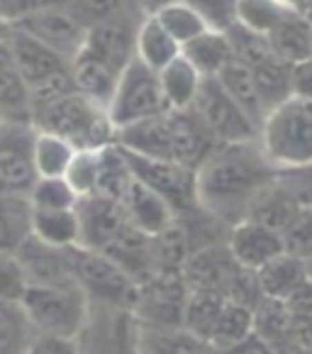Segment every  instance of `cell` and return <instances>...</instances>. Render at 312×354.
Masks as SVG:
<instances>
[{"label":"cell","mask_w":312,"mask_h":354,"mask_svg":"<svg viewBox=\"0 0 312 354\" xmlns=\"http://www.w3.org/2000/svg\"><path fill=\"white\" fill-rule=\"evenodd\" d=\"M71 76L78 93L88 95L90 100L108 108L110 98L115 93V86H117V78H120V71L81 49L71 59Z\"/></svg>","instance_id":"484cf974"},{"label":"cell","mask_w":312,"mask_h":354,"mask_svg":"<svg viewBox=\"0 0 312 354\" xmlns=\"http://www.w3.org/2000/svg\"><path fill=\"white\" fill-rule=\"evenodd\" d=\"M61 3H66V0H0V22L12 27L35 12L61 6Z\"/></svg>","instance_id":"681fc988"},{"label":"cell","mask_w":312,"mask_h":354,"mask_svg":"<svg viewBox=\"0 0 312 354\" xmlns=\"http://www.w3.org/2000/svg\"><path fill=\"white\" fill-rule=\"evenodd\" d=\"M32 234V205L27 196L0 193V252L15 254Z\"/></svg>","instance_id":"836d02e7"},{"label":"cell","mask_w":312,"mask_h":354,"mask_svg":"<svg viewBox=\"0 0 312 354\" xmlns=\"http://www.w3.org/2000/svg\"><path fill=\"white\" fill-rule=\"evenodd\" d=\"M186 281L181 271H159L144 283H139L137 303L132 308L139 325L156 330H176L183 328V313L188 303Z\"/></svg>","instance_id":"9c48e42d"},{"label":"cell","mask_w":312,"mask_h":354,"mask_svg":"<svg viewBox=\"0 0 312 354\" xmlns=\"http://www.w3.org/2000/svg\"><path fill=\"white\" fill-rule=\"evenodd\" d=\"M213 30L227 32L237 22V0H188Z\"/></svg>","instance_id":"c3c4849f"},{"label":"cell","mask_w":312,"mask_h":354,"mask_svg":"<svg viewBox=\"0 0 312 354\" xmlns=\"http://www.w3.org/2000/svg\"><path fill=\"white\" fill-rule=\"evenodd\" d=\"M27 198L35 210H68L76 208L81 196L64 176H39Z\"/></svg>","instance_id":"b9f144b4"},{"label":"cell","mask_w":312,"mask_h":354,"mask_svg":"<svg viewBox=\"0 0 312 354\" xmlns=\"http://www.w3.org/2000/svg\"><path fill=\"white\" fill-rule=\"evenodd\" d=\"M151 12H154L156 20L164 25V30L181 44V49H183V44H188L191 39L203 35L205 30H210L205 17L200 15L188 0H164V3H159Z\"/></svg>","instance_id":"74e56055"},{"label":"cell","mask_w":312,"mask_h":354,"mask_svg":"<svg viewBox=\"0 0 312 354\" xmlns=\"http://www.w3.org/2000/svg\"><path fill=\"white\" fill-rule=\"evenodd\" d=\"M193 252L191 234L186 225L176 220L164 232L154 234V257H156V274L159 271H181L186 259Z\"/></svg>","instance_id":"60d3db41"},{"label":"cell","mask_w":312,"mask_h":354,"mask_svg":"<svg viewBox=\"0 0 312 354\" xmlns=\"http://www.w3.org/2000/svg\"><path fill=\"white\" fill-rule=\"evenodd\" d=\"M291 10L278 0H237V22L259 35H269Z\"/></svg>","instance_id":"7bdbcfd3"},{"label":"cell","mask_w":312,"mask_h":354,"mask_svg":"<svg viewBox=\"0 0 312 354\" xmlns=\"http://www.w3.org/2000/svg\"><path fill=\"white\" fill-rule=\"evenodd\" d=\"M0 120L35 125L30 86L12 59L8 37L0 42Z\"/></svg>","instance_id":"7402d4cb"},{"label":"cell","mask_w":312,"mask_h":354,"mask_svg":"<svg viewBox=\"0 0 312 354\" xmlns=\"http://www.w3.org/2000/svg\"><path fill=\"white\" fill-rule=\"evenodd\" d=\"M191 113L198 118L205 132L217 145L259 140V125L234 103V98L224 91L217 76H203L198 95L191 105Z\"/></svg>","instance_id":"ba28073f"},{"label":"cell","mask_w":312,"mask_h":354,"mask_svg":"<svg viewBox=\"0 0 312 354\" xmlns=\"http://www.w3.org/2000/svg\"><path fill=\"white\" fill-rule=\"evenodd\" d=\"M8 47H10L12 59H15L17 68H20L22 78L27 81L30 88H35L37 84H42L47 78L71 68V62L66 57L49 49L47 44H42L39 39L27 35L20 27H10L8 30Z\"/></svg>","instance_id":"ac0fdd59"},{"label":"cell","mask_w":312,"mask_h":354,"mask_svg":"<svg viewBox=\"0 0 312 354\" xmlns=\"http://www.w3.org/2000/svg\"><path fill=\"white\" fill-rule=\"evenodd\" d=\"M27 354H78V344H76V339L37 335Z\"/></svg>","instance_id":"816d5d0a"},{"label":"cell","mask_w":312,"mask_h":354,"mask_svg":"<svg viewBox=\"0 0 312 354\" xmlns=\"http://www.w3.org/2000/svg\"><path fill=\"white\" fill-rule=\"evenodd\" d=\"M35 125L0 122V193L30 196L39 176L35 169Z\"/></svg>","instance_id":"4fadbf2b"},{"label":"cell","mask_w":312,"mask_h":354,"mask_svg":"<svg viewBox=\"0 0 312 354\" xmlns=\"http://www.w3.org/2000/svg\"><path fill=\"white\" fill-rule=\"evenodd\" d=\"M224 301H227V296H220V293H191L186 303V313H183V328L210 344Z\"/></svg>","instance_id":"ab89813d"},{"label":"cell","mask_w":312,"mask_h":354,"mask_svg":"<svg viewBox=\"0 0 312 354\" xmlns=\"http://www.w3.org/2000/svg\"><path fill=\"white\" fill-rule=\"evenodd\" d=\"M122 208H125L127 223L135 225L137 230L146 234H159L173 225L178 220L176 210L171 208L164 196L149 188L146 183H142L139 178L132 181V186L127 188L125 198H122Z\"/></svg>","instance_id":"44dd1931"},{"label":"cell","mask_w":312,"mask_h":354,"mask_svg":"<svg viewBox=\"0 0 312 354\" xmlns=\"http://www.w3.org/2000/svg\"><path fill=\"white\" fill-rule=\"evenodd\" d=\"M178 54H181V44L164 30L154 12H144L137 30V59H142L154 71H162Z\"/></svg>","instance_id":"83f0119b"},{"label":"cell","mask_w":312,"mask_h":354,"mask_svg":"<svg viewBox=\"0 0 312 354\" xmlns=\"http://www.w3.org/2000/svg\"><path fill=\"white\" fill-rule=\"evenodd\" d=\"M32 237L52 247H78L81 227H78L76 208L68 210H35L32 208Z\"/></svg>","instance_id":"d6a6232c"},{"label":"cell","mask_w":312,"mask_h":354,"mask_svg":"<svg viewBox=\"0 0 312 354\" xmlns=\"http://www.w3.org/2000/svg\"><path fill=\"white\" fill-rule=\"evenodd\" d=\"M293 95L312 100V59L293 64Z\"/></svg>","instance_id":"f5cc1de1"},{"label":"cell","mask_w":312,"mask_h":354,"mask_svg":"<svg viewBox=\"0 0 312 354\" xmlns=\"http://www.w3.org/2000/svg\"><path fill=\"white\" fill-rule=\"evenodd\" d=\"M105 254L115 264L125 269L137 283H144L156 274V257H154V234H146L127 223L122 232L105 247Z\"/></svg>","instance_id":"ffe728a7"},{"label":"cell","mask_w":312,"mask_h":354,"mask_svg":"<svg viewBox=\"0 0 312 354\" xmlns=\"http://www.w3.org/2000/svg\"><path fill=\"white\" fill-rule=\"evenodd\" d=\"M76 344L78 354H139V320L125 308L90 306Z\"/></svg>","instance_id":"30bf717a"},{"label":"cell","mask_w":312,"mask_h":354,"mask_svg":"<svg viewBox=\"0 0 312 354\" xmlns=\"http://www.w3.org/2000/svg\"><path fill=\"white\" fill-rule=\"evenodd\" d=\"M278 3H283V6L293 8V10H300L302 8V0H278Z\"/></svg>","instance_id":"db71d44e"},{"label":"cell","mask_w":312,"mask_h":354,"mask_svg":"<svg viewBox=\"0 0 312 354\" xmlns=\"http://www.w3.org/2000/svg\"><path fill=\"white\" fill-rule=\"evenodd\" d=\"M249 68L254 73L256 88H259L266 110H273L293 95V64L283 62L273 54Z\"/></svg>","instance_id":"d590c367"},{"label":"cell","mask_w":312,"mask_h":354,"mask_svg":"<svg viewBox=\"0 0 312 354\" xmlns=\"http://www.w3.org/2000/svg\"><path fill=\"white\" fill-rule=\"evenodd\" d=\"M166 110L171 108L164 98L159 71L149 68L142 59L135 57L120 71L115 93L108 105V115L110 122L115 125V132L139 120H146V118L162 115Z\"/></svg>","instance_id":"8992f818"},{"label":"cell","mask_w":312,"mask_h":354,"mask_svg":"<svg viewBox=\"0 0 312 354\" xmlns=\"http://www.w3.org/2000/svg\"><path fill=\"white\" fill-rule=\"evenodd\" d=\"M76 213L78 227H81L78 247H84V250L103 252L127 225V215L120 201L95 196V193L78 201Z\"/></svg>","instance_id":"2e32d148"},{"label":"cell","mask_w":312,"mask_h":354,"mask_svg":"<svg viewBox=\"0 0 312 354\" xmlns=\"http://www.w3.org/2000/svg\"><path fill=\"white\" fill-rule=\"evenodd\" d=\"M37 330L20 301H0V354H27Z\"/></svg>","instance_id":"8d00e7d4"},{"label":"cell","mask_w":312,"mask_h":354,"mask_svg":"<svg viewBox=\"0 0 312 354\" xmlns=\"http://www.w3.org/2000/svg\"><path fill=\"white\" fill-rule=\"evenodd\" d=\"M0 122H3V120H0Z\"/></svg>","instance_id":"6f0895ef"},{"label":"cell","mask_w":312,"mask_h":354,"mask_svg":"<svg viewBox=\"0 0 312 354\" xmlns=\"http://www.w3.org/2000/svg\"><path fill=\"white\" fill-rule=\"evenodd\" d=\"M305 266H307V279H310V281H312V257L305 261Z\"/></svg>","instance_id":"9f6ffc18"},{"label":"cell","mask_w":312,"mask_h":354,"mask_svg":"<svg viewBox=\"0 0 312 354\" xmlns=\"http://www.w3.org/2000/svg\"><path fill=\"white\" fill-rule=\"evenodd\" d=\"M66 6L86 27L110 20L115 15H122V12L137 10L135 0H66Z\"/></svg>","instance_id":"bcb514c9"},{"label":"cell","mask_w":312,"mask_h":354,"mask_svg":"<svg viewBox=\"0 0 312 354\" xmlns=\"http://www.w3.org/2000/svg\"><path fill=\"white\" fill-rule=\"evenodd\" d=\"M293 333H295V318L288 303L278 298H261L259 306L254 308L256 337L264 339L269 347H286V344H295Z\"/></svg>","instance_id":"f1b7e54d"},{"label":"cell","mask_w":312,"mask_h":354,"mask_svg":"<svg viewBox=\"0 0 312 354\" xmlns=\"http://www.w3.org/2000/svg\"><path fill=\"white\" fill-rule=\"evenodd\" d=\"M298 210H300V201L281 181V176H276L254 196L244 220H254V223H261L266 227H273L281 232Z\"/></svg>","instance_id":"603a6c76"},{"label":"cell","mask_w":312,"mask_h":354,"mask_svg":"<svg viewBox=\"0 0 312 354\" xmlns=\"http://www.w3.org/2000/svg\"><path fill=\"white\" fill-rule=\"evenodd\" d=\"M227 247L237 264L251 271L261 269L266 261L286 252L281 232L254 220H240L237 225H232L227 232Z\"/></svg>","instance_id":"d6986e66"},{"label":"cell","mask_w":312,"mask_h":354,"mask_svg":"<svg viewBox=\"0 0 312 354\" xmlns=\"http://www.w3.org/2000/svg\"><path fill=\"white\" fill-rule=\"evenodd\" d=\"M100 149H78L73 156L71 167L66 171V181L73 186V191L84 198L95 193V178H98V164H100Z\"/></svg>","instance_id":"f6af8a7d"},{"label":"cell","mask_w":312,"mask_h":354,"mask_svg":"<svg viewBox=\"0 0 312 354\" xmlns=\"http://www.w3.org/2000/svg\"><path fill=\"white\" fill-rule=\"evenodd\" d=\"M73 250L76 247H52L39 242L37 237H27L25 245L15 252L25 271L27 283L37 286H68L76 283L73 277Z\"/></svg>","instance_id":"e0dca14e"},{"label":"cell","mask_w":312,"mask_h":354,"mask_svg":"<svg viewBox=\"0 0 312 354\" xmlns=\"http://www.w3.org/2000/svg\"><path fill=\"white\" fill-rule=\"evenodd\" d=\"M27 288V277L17 254L0 252V301H20Z\"/></svg>","instance_id":"7dc6e473"},{"label":"cell","mask_w":312,"mask_h":354,"mask_svg":"<svg viewBox=\"0 0 312 354\" xmlns=\"http://www.w3.org/2000/svg\"><path fill=\"white\" fill-rule=\"evenodd\" d=\"M259 145L276 171L312 162V100L291 95L269 110L261 122Z\"/></svg>","instance_id":"3957f363"},{"label":"cell","mask_w":312,"mask_h":354,"mask_svg":"<svg viewBox=\"0 0 312 354\" xmlns=\"http://www.w3.org/2000/svg\"><path fill=\"white\" fill-rule=\"evenodd\" d=\"M125 149V147H122ZM127 162L132 167L135 178L154 188L159 196L171 203L178 218L198 210V196H195V169L186 164L171 162V159H154V156H142L135 151H127Z\"/></svg>","instance_id":"8fae6325"},{"label":"cell","mask_w":312,"mask_h":354,"mask_svg":"<svg viewBox=\"0 0 312 354\" xmlns=\"http://www.w3.org/2000/svg\"><path fill=\"white\" fill-rule=\"evenodd\" d=\"M269 44L278 59L288 64L312 59V20L298 10H291L269 32Z\"/></svg>","instance_id":"cb8c5ba5"},{"label":"cell","mask_w":312,"mask_h":354,"mask_svg":"<svg viewBox=\"0 0 312 354\" xmlns=\"http://www.w3.org/2000/svg\"><path fill=\"white\" fill-rule=\"evenodd\" d=\"M8 30H10V27H8L6 22H0V42H3V39L8 37Z\"/></svg>","instance_id":"11a10c76"},{"label":"cell","mask_w":312,"mask_h":354,"mask_svg":"<svg viewBox=\"0 0 312 354\" xmlns=\"http://www.w3.org/2000/svg\"><path fill=\"white\" fill-rule=\"evenodd\" d=\"M283 247L288 254L310 259L312 257V205H300L293 220L281 230Z\"/></svg>","instance_id":"ee69618b"},{"label":"cell","mask_w":312,"mask_h":354,"mask_svg":"<svg viewBox=\"0 0 312 354\" xmlns=\"http://www.w3.org/2000/svg\"><path fill=\"white\" fill-rule=\"evenodd\" d=\"M139 20H142L139 12L132 10L110 17V20L95 22L86 32L84 52H88L90 57L100 59L108 66L122 71L137 57V30H139Z\"/></svg>","instance_id":"5bb4252c"},{"label":"cell","mask_w":312,"mask_h":354,"mask_svg":"<svg viewBox=\"0 0 312 354\" xmlns=\"http://www.w3.org/2000/svg\"><path fill=\"white\" fill-rule=\"evenodd\" d=\"M281 181L286 183L293 191L300 205H312V162L302 164L295 169H286V171H278Z\"/></svg>","instance_id":"f907efd6"},{"label":"cell","mask_w":312,"mask_h":354,"mask_svg":"<svg viewBox=\"0 0 312 354\" xmlns=\"http://www.w3.org/2000/svg\"><path fill=\"white\" fill-rule=\"evenodd\" d=\"M35 127L61 135L78 149H98L115 142V125L110 122L108 108L78 91L37 110Z\"/></svg>","instance_id":"277c9868"},{"label":"cell","mask_w":312,"mask_h":354,"mask_svg":"<svg viewBox=\"0 0 312 354\" xmlns=\"http://www.w3.org/2000/svg\"><path fill=\"white\" fill-rule=\"evenodd\" d=\"M217 78H220V84L224 86V91L234 98V103L240 105L261 130V122H264V118L269 115V110H266L264 100H261V95H259L251 68L234 57L232 62L217 73Z\"/></svg>","instance_id":"f546056e"},{"label":"cell","mask_w":312,"mask_h":354,"mask_svg":"<svg viewBox=\"0 0 312 354\" xmlns=\"http://www.w3.org/2000/svg\"><path fill=\"white\" fill-rule=\"evenodd\" d=\"M159 81H162L164 98H166L171 110H191L193 100L198 95V88L203 84V76L198 68L193 66L183 54H178L173 62L159 71Z\"/></svg>","instance_id":"4dcf8cb0"},{"label":"cell","mask_w":312,"mask_h":354,"mask_svg":"<svg viewBox=\"0 0 312 354\" xmlns=\"http://www.w3.org/2000/svg\"><path fill=\"white\" fill-rule=\"evenodd\" d=\"M78 147H73L61 135H54L47 130L35 132V145H32V156H35L37 176H66Z\"/></svg>","instance_id":"f35d334b"},{"label":"cell","mask_w":312,"mask_h":354,"mask_svg":"<svg viewBox=\"0 0 312 354\" xmlns=\"http://www.w3.org/2000/svg\"><path fill=\"white\" fill-rule=\"evenodd\" d=\"M115 142L135 154L171 159L191 169H198L217 145L191 110H166L127 125L115 132Z\"/></svg>","instance_id":"7a4b0ae2"},{"label":"cell","mask_w":312,"mask_h":354,"mask_svg":"<svg viewBox=\"0 0 312 354\" xmlns=\"http://www.w3.org/2000/svg\"><path fill=\"white\" fill-rule=\"evenodd\" d=\"M181 54L198 68L200 76H217L234 59V49L227 32L213 30V27L198 35L195 39H191L188 44H183Z\"/></svg>","instance_id":"4316f807"},{"label":"cell","mask_w":312,"mask_h":354,"mask_svg":"<svg viewBox=\"0 0 312 354\" xmlns=\"http://www.w3.org/2000/svg\"><path fill=\"white\" fill-rule=\"evenodd\" d=\"M244 266L237 264L227 247V240L213 242L193 250L181 269V277L191 293H220L232 296Z\"/></svg>","instance_id":"7c38bea8"},{"label":"cell","mask_w":312,"mask_h":354,"mask_svg":"<svg viewBox=\"0 0 312 354\" xmlns=\"http://www.w3.org/2000/svg\"><path fill=\"white\" fill-rule=\"evenodd\" d=\"M139 354H220L186 328L156 330L139 325Z\"/></svg>","instance_id":"e575fe53"},{"label":"cell","mask_w":312,"mask_h":354,"mask_svg":"<svg viewBox=\"0 0 312 354\" xmlns=\"http://www.w3.org/2000/svg\"><path fill=\"white\" fill-rule=\"evenodd\" d=\"M37 335L76 339L90 315V301L78 283L68 286H37L27 283L20 296Z\"/></svg>","instance_id":"5b68a950"},{"label":"cell","mask_w":312,"mask_h":354,"mask_svg":"<svg viewBox=\"0 0 312 354\" xmlns=\"http://www.w3.org/2000/svg\"><path fill=\"white\" fill-rule=\"evenodd\" d=\"M135 181V174L127 162V154L117 142H110L100 149L98 178H95V196L120 201L125 198L127 188Z\"/></svg>","instance_id":"1f68e13d"},{"label":"cell","mask_w":312,"mask_h":354,"mask_svg":"<svg viewBox=\"0 0 312 354\" xmlns=\"http://www.w3.org/2000/svg\"><path fill=\"white\" fill-rule=\"evenodd\" d=\"M73 277L88 296L90 306L125 308V310L135 308L139 283L125 269L115 264L105 252L76 247L73 250Z\"/></svg>","instance_id":"52a82bcc"},{"label":"cell","mask_w":312,"mask_h":354,"mask_svg":"<svg viewBox=\"0 0 312 354\" xmlns=\"http://www.w3.org/2000/svg\"><path fill=\"white\" fill-rule=\"evenodd\" d=\"M256 279H259L261 293L266 298L288 301L302 283H307L305 259L288 254V252H281L278 257L266 261L261 269H256Z\"/></svg>","instance_id":"d4e9b609"},{"label":"cell","mask_w":312,"mask_h":354,"mask_svg":"<svg viewBox=\"0 0 312 354\" xmlns=\"http://www.w3.org/2000/svg\"><path fill=\"white\" fill-rule=\"evenodd\" d=\"M12 27L25 30L27 35H32L35 39L47 44L49 49H54V52H59L61 57H66L68 62L84 49L86 32H88V27L73 15L66 3L35 12V15L25 17V20Z\"/></svg>","instance_id":"9a60e30c"},{"label":"cell","mask_w":312,"mask_h":354,"mask_svg":"<svg viewBox=\"0 0 312 354\" xmlns=\"http://www.w3.org/2000/svg\"><path fill=\"white\" fill-rule=\"evenodd\" d=\"M276 176V167L266 159L259 140L215 145L195 169L198 208L232 227L246 218L254 196Z\"/></svg>","instance_id":"6da1fadb"}]
</instances>
